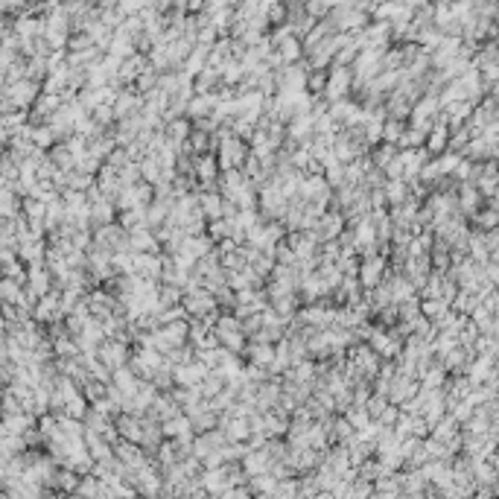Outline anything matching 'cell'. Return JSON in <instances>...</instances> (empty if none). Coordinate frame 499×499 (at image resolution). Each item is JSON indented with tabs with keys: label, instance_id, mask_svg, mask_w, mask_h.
<instances>
[{
	"label": "cell",
	"instance_id": "6da1fadb",
	"mask_svg": "<svg viewBox=\"0 0 499 499\" xmlns=\"http://www.w3.org/2000/svg\"><path fill=\"white\" fill-rule=\"evenodd\" d=\"M213 155H216L219 169H240L242 164H246V158H248V143L240 140V138H234L228 131V135L219 138Z\"/></svg>",
	"mask_w": 499,
	"mask_h": 499
},
{
	"label": "cell",
	"instance_id": "7a4b0ae2",
	"mask_svg": "<svg viewBox=\"0 0 499 499\" xmlns=\"http://www.w3.org/2000/svg\"><path fill=\"white\" fill-rule=\"evenodd\" d=\"M257 208H260L263 216H269V219H281V213L286 211V196H284V190H281V184H277L275 178H269L260 187V193H257Z\"/></svg>",
	"mask_w": 499,
	"mask_h": 499
},
{
	"label": "cell",
	"instance_id": "3957f363",
	"mask_svg": "<svg viewBox=\"0 0 499 499\" xmlns=\"http://www.w3.org/2000/svg\"><path fill=\"white\" fill-rule=\"evenodd\" d=\"M385 272H388V257L385 254H368V257H362L359 260V269H357V281H359V286L362 289H374L376 284L385 277Z\"/></svg>",
	"mask_w": 499,
	"mask_h": 499
},
{
	"label": "cell",
	"instance_id": "277c9868",
	"mask_svg": "<svg viewBox=\"0 0 499 499\" xmlns=\"http://www.w3.org/2000/svg\"><path fill=\"white\" fill-rule=\"evenodd\" d=\"M96 354H100V359H103V365L108 371H114V368H120V365H126L129 362V357H131V345H126V342H120V339H103L100 342V348H96Z\"/></svg>",
	"mask_w": 499,
	"mask_h": 499
},
{
	"label": "cell",
	"instance_id": "5b68a950",
	"mask_svg": "<svg viewBox=\"0 0 499 499\" xmlns=\"http://www.w3.org/2000/svg\"><path fill=\"white\" fill-rule=\"evenodd\" d=\"M345 228H348L345 213H342V211H336V208H327V211L319 216V222H315V234H319V237H321V242H324V240H336Z\"/></svg>",
	"mask_w": 499,
	"mask_h": 499
},
{
	"label": "cell",
	"instance_id": "8992f818",
	"mask_svg": "<svg viewBox=\"0 0 499 499\" xmlns=\"http://www.w3.org/2000/svg\"><path fill=\"white\" fill-rule=\"evenodd\" d=\"M482 193L473 187V181H458L456 184V208H458V213H465V216H470V213H476L479 208H482Z\"/></svg>",
	"mask_w": 499,
	"mask_h": 499
},
{
	"label": "cell",
	"instance_id": "52a82bcc",
	"mask_svg": "<svg viewBox=\"0 0 499 499\" xmlns=\"http://www.w3.org/2000/svg\"><path fill=\"white\" fill-rule=\"evenodd\" d=\"M161 263H164V254H152V251H135V275L146 277V281H161Z\"/></svg>",
	"mask_w": 499,
	"mask_h": 499
},
{
	"label": "cell",
	"instance_id": "ba28073f",
	"mask_svg": "<svg viewBox=\"0 0 499 499\" xmlns=\"http://www.w3.org/2000/svg\"><path fill=\"white\" fill-rule=\"evenodd\" d=\"M473 357H476V359H467L465 371H461L473 385L491 380V376H496V365H493L496 357H482V354H473Z\"/></svg>",
	"mask_w": 499,
	"mask_h": 499
},
{
	"label": "cell",
	"instance_id": "9c48e42d",
	"mask_svg": "<svg viewBox=\"0 0 499 499\" xmlns=\"http://www.w3.org/2000/svg\"><path fill=\"white\" fill-rule=\"evenodd\" d=\"M438 108H441V103L432 100V96H427V100H421V103L409 112L412 126L421 129V131H429V126L435 123V117H438Z\"/></svg>",
	"mask_w": 499,
	"mask_h": 499
},
{
	"label": "cell",
	"instance_id": "30bf717a",
	"mask_svg": "<svg viewBox=\"0 0 499 499\" xmlns=\"http://www.w3.org/2000/svg\"><path fill=\"white\" fill-rule=\"evenodd\" d=\"M429 158V152L423 149V146H415V149H400L397 152V161L403 167V181H415L418 178V169L421 164Z\"/></svg>",
	"mask_w": 499,
	"mask_h": 499
},
{
	"label": "cell",
	"instance_id": "8fae6325",
	"mask_svg": "<svg viewBox=\"0 0 499 499\" xmlns=\"http://www.w3.org/2000/svg\"><path fill=\"white\" fill-rule=\"evenodd\" d=\"M286 123H289V126H284L286 129V140L307 143L312 138V114H292Z\"/></svg>",
	"mask_w": 499,
	"mask_h": 499
},
{
	"label": "cell",
	"instance_id": "7c38bea8",
	"mask_svg": "<svg viewBox=\"0 0 499 499\" xmlns=\"http://www.w3.org/2000/svg\"><path fill=\"white\" fill-rule=\"evenodd\" d=\"M126 237H129V248H131V251H152V254H161L158 237H155L146 225H138V228L126 231Z\"/></svg>",
	"mask_w": 499,
	"mask_h": 499
},
{
	"label": "cell",
	"instance_id": "4fadbf2b",
	"mask_svg": "<svg viewBox=\"0 0 499 499\" xmlns=\"http://www.w3.org/2000/svg\"><path fill=\"white\" fill-rule=\"evenodd\" d=\"M219 176V164L213 152H202L193 155V178L196 181H213Z\"/></svg>",
	"mask_w": 499,
	"mask_h": 499
},
{
	"label": "cell",
	"instance_id": "5bb4252c",
	"mask_svg": "<svg viewBox=\"0 0 499 499\" xmlns=\"http://www.w3.org/2000/svg\"><path fill=\"white\" fill-rule=\"evenodd\" d=\"M242 354L248 357V362L263 365V368L269 371V365L275 359V345L272 342H254V339H251V345H246V350H242Z\"/></svg>",
	"mask_w": 499,
	"mask_h": 499
},
{
	"label": "cell",
	"instance_id": "9a60e30c",
	"mask_svg": "<svg viewBox=\"0 0 499 499\" xmlns=\"http://www.w3.org/2000/svg\"><path fill=\"white\" fill-rule=\"evenodd\" d=\"M222 204H225V199L219 196V190L199 193V211L204 213V219H222Z\"/></svg>",
	"mask_w": 499,
	"mask_h": 499
},
{
	"label": "cell",
	"instance_id": "2e32d148",
	"mask_svg": "<svg viewBox=\"0 0 499 499\" xmlns=\"http://www.w3.org/2000/svg\"><path fill=\"white\" fill-rule=\"evenodd\" d=\"M190 120H184V117H173V120H167V126H164V138L169 140L178 149V143H184L187 138H190Z\"/></svg>",
	"mask_w": 499,
	"mask_h": 499
},
{
	"label": "cell",
	"instance_id": "e0dca14e",
	"mask_svg": "<svg viewBox=\"0 0 499 499\" xmlns=\"http://www.w3.org/2000/svg\"><path fill=\"white\" fill-rule=\"evenodd\" d=\"M383 193H385V202L392 204H403L406 199H409V181H403V178H385L383 181Z\"/></svg>",
	"mask_w": 499,
	"mask_h": 499
},
{
	"label": "cell",
	"instance_id": "ac0fdd59",
	"mask_svg": "<svg viewBox=\"0 0 499 499\" xmlns=\"http://www.w3.org/2000/svg\"><path fill=\"white\" fill-rule=\"evenodd\" d=\"M216 246V242L208 237V234H196V237H184V242H181V248H184L193 260H199V257H204L211 248Z\"/></svg>",
	"mask_w": 499,
	"mask_h": 499
},
{
	"label": "cell",
	"instance_id": "d6986e66",
	"mask_svg": "<svg viewBox=\"0 0 499 499\" xmlns=\"http://www.w3.org/2000/svg\"><path fill=\"white\" fill-rule=\"evenodd\" d=\"M216 105V96H208V94H199V96H190L187 105H184V112L187 117H208L211 114V108Z\"/></svg>",
	"mask_w": 499,
	"mask_h": 499
},
{
	"label": "cell",
	"instance_id": "ffe728a7",
	"mask_svg": "<svg viewBox=\"0 0 499 499\" xmlns=\"http://www.w3.org/2000/svg\"><path fill=\"white\" fill-rule=\"evenodd\" d=\"M91 219L96 225H108V222H114L117 219V208H114V202H108V199H96L91 202Z\"/></svg>",
	"mask_w": 499,
	"mask_h": 499
},
{
	"label": "cell",
	"instance_id": "44dd1931",
	"mask_svg": "<svg viewBox=\"0 0 499 499\" xmlns=\"http://www.w3.org/2000/svg\"><path fill=\"white\" fill-rule=\"evenodd\" d=\"M403 120H397V117H385L383 120V131H380V143H394L400 140V135H403Z\"/></svg>",
	"mask_w": 499,
	"mask_h": 499
},
{
	"label": "cell",
	"instance_id": "7402d4cb",
	"mask_svg": "<svg viewBox=\"0 0 499 499\" xmlns=\"http://www.w3.org/2000/svg\"><path fill=\"white\" fill-rule=\"evenodd\" d=\"M470 219H473V228L476 231H491L499 222V213H496V208H479L476 213H470Z\"/></svg>",
	"mask_w": 499,
	"mask_h": 499
},
{
	"label": "cell",
	"instance_id": "603a6c76",
	"mask_svg": "<svg viewBox=\"0 0 499 499\" xmlns=\"http://www.w3.org/2000/svg\"><path fill=\"white\" fill-rule=\"evenodd\" d=\"M324 91H327V96H330V103L333 100H342V96L348 94V73L345 70H336L333 79L324 85Z\"/></svg>",
	"mask_w": 499,
	"mask_h": 499
},
{
	"label": "cell",
	"instance_id": "cb8c5ba5",
	"mask_svg": "<svg viewBox=\"0 0 499 499\" xmlns=\"http://www.w3.org/2000/svg\"><path fill=\"white\" fill-rule=\"evenodd\" d=\"M447 310H449V304L444 298H421V315H427L429 321L441 319Z\"/></svg>",
	"mask_w": 499,
	"mask_h": 499
},
{
	"label": "cell",
	"instance_id": "d4e9b609",
	"mask_svg": "<svg viewBox=\"0 0 499 499\" xmlns=\"http://www.w3.org/2000/svg\"><path fill=\"white\" fill-rule=\"evenodd\" d=\"M138 108H140V100H138V96H135V94H123V96H117V103H114L112 112H114V117L123 120V117H129V114H135Z\"/></svg>",
	"mask_w": 499,
	"mask_h": 499
},
{
	"label": "cell",
	"instance_id": "484cf974",
	"mask_svg": "<svg viewBox=\"0 0 499 499\" xmlns=\"http://www.w3.org/2000/svg\"><path fill=\"white\" fill-rule=\"evenodd\" d=\"M187 143H190V152H193V155L213 152V149H211V135H208V131H202V129H190Z\"/></svg>",
	"mask_w": 499,
	"mask_h": 499
},
{
	"label": "cell",
	"instance_id": "4316f807",
	"mask_svg": "<svg viewBox=\"0 0 499 499\" xmlns=\"http://www.w3.org/2000/svg\"><path fill=\"white\" fill-rule=\"evenodd\" d=\"M321 176H324V181L330 184L333 190L339 187V184H345V164H339V161H330L324 169H321Z\"/></svg>",
	"mask_w": 499,
	"mask_h": 499
},
{
	"label": "cell",
	"instance_id": "83f0119b",
	"mask_svg": "<svg viewBox=\"0 0 499 499\" xmlns=\"http://www.w3.org/2000/svg\"><path fill=\"white\" fill-rule=\"evenodd\" d=\"M409 112H412V105H409V100H403L400 94L392 96V103L385 105V114H388V117H397V120H406Z\"/></svg>",
	"mask_w": 499,
	"mask_h": 499
},
{
	"label": "cell",
	"instance_id": "f1b7e54d",
	"mask_svg": "<svg viewBox=\"0 0 499 499\" xmlns=\"http://www.w3.org/2000/svg\"><path fill=\"white\" fill-rule=\"evenodd\" d=\"M231 135L248 143V140H251V135H254V123H251L248 117H237V120H234V126H231Z\"/></svg>",
	"mask_w": 499,
	"mask_h": 499
},
{
	"label": "cell",
	"instance_id": "f546056e",
	"mask_svg": "<svg viewBox=\"0 0 499 499\" xmlns=\"http://www.w3.org/2000/svg\"><path fill=\"white\" fill-rule=\"evenodd\" d=\"M228 231H231L228 219H211V222H208V237H211L213 242L222 240V237H228Z\"/></svg>",
	"mask_w": 499,
	"mask_h": 499
},
{
	"label": "cell",
	"instance_id": "4dcf8cb0",
	"mask_svg": "<svg viewBox=\"0 0 499 499\" xmlns=\"http://www.w3.org/2000/svg\"><path fill=\"white\" fill-rule=\"evenodd\" d=\"M397 415H400V406H394V403H385V406H383V412H380V415H376L374 421H380L383 427H394Z\"/></svg>",
	"mask_w": 499,
	"mask_h": 499
},
{
	"label": "cell",
	"instance_id": "1f68e13d",
	"mask_svg": "<svg viewBox=\"0 0 499 499\" xmlns=\"http://www.w3.org/2000/svg\"><path fill=\"white\" fill-rule=\"evenodd\" d=\"M112 117H114L112 108H96V123H108Z\"/></svg>",
	"mask_w": 499,
	"mask_h": 499
},
{
	"label": "cell",
	"instance_id": "d6a6232c",
	"mask_svg": "<svg viewBox=\"0 0 499 499\" xmlns=\"http://www.w3.org/2000/svg\"><path fill=\"white\" fill-rule=\"evenodd\" d=\"M237 79H240V67L231 65V67L225 70V82H237Z\"/></svg>",
	"mask_w": 499,
	"mask_h": 499
},
{
	"label": "cell",
	"instance_id": "836d02e7",
	"mask_svg": "<svg viewBox=\"0 0 499 499\" xmlns=\"http://www.w3.org/2000/svg\"><path fill=\"white\" fill-rule=\"evenodd\" d=\"M310 88H312V91H321V88H324V76H315V79H310Z\"/></svg>",
	"mask_w": 499,
	"mask_h": 499
}]
</instances>
